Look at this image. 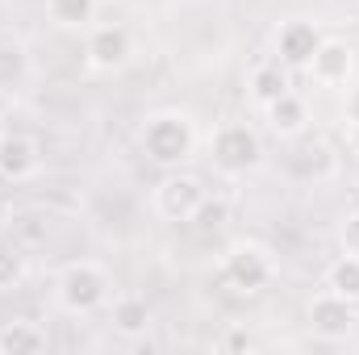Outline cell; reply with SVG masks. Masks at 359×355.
I'll use <instances>...</instances> for the list:
<instances>
[{
  "label": "cell",
  "instance_id": "obj_1",
  "mask_svg": "<svg viewBox=\"0 0 359 355\" xmlns=\"http://www.w3.org/2000/svg\"><path fill=\"white\" fill-rule=\"evenodd\" d=\"M142 151L159 168H180L184 159H192V151H196V126H192V117L180 113V109L151 113L147 126H142Z\"/></svg>",
  "mask_w": 359,
  "mask_h": 355
},
{
  "label": "cell",
  "instance_id": "obj_20",
  "mask_svg": "<svg viewBox=\"0 0 359 355\" xmlns=\"http://www.w3.org/2000/svg\"><path fill=\"white\" fill-rule=\"evenodd\" d=\"M347 147L359 155V121H351V126H347Z\"/></svg>",
  "mask_w": 359,
  "mask_h": 355
},
{
  "label": "cell",
  "instance_id": "obj_2",
  "mask_svg": "<svg viewBox=\"0 0 359 355\" xmlns=\"http://www.w3.org/2000/svg\"><path fill=\"white\" fill-rule=\"evenodd\" d=\"M209 159H213V168H217L222 176H247V172L259 168L264 142H259V134H255L251 126L226 121V126H217L213 138H209Z\"/></svg>",
  "mask_w": 359,
  "mask_h": 355
},
{
  "label": "cell",
  "instance_id": "obj_19",
  "mask_svg": "<svg viewBox=\"0 0 359 355\" xmlns=\"http://www.w3.org/2000/svg\"><path fill=\"white\" fill-rule=\"evenodd\" d=\"M339 243L347 255H359V209H351L343 222H339Z\"/></svg>",
  "mask_w": 359,
  "mask_h": 355
},
{
  "label": "cell",
  "instance_id": "obj_11",
  "mask_svg": "<svg viewBox=\"0 0 359 355\" xmlns=\"http://www.w3.org/2000/svg\"><path fill=\"white\" fill-rule=\"evenodd\" d=\"M309 126V105L297 96V92H284L280 100L268 105V130L280 138H297L301 130Z\"/></svg>",
  "mask_w": 359,
  "mask_h": 355
},
{
  "label": "cell",
  "instance_id": "obj_15",
  "mask_svg": "<svg viewBox=\"0 0 359 355\" xmlns=\"http://www.w3.org/2000/svg\"><path fill=\"white\" fill-rule=\"evenodd\" d=\"M326 288L359 305V255H347V251H343V255L330 264V272H326Z\"/></svg>",
  "mask_w": 359,
  "mask_h": 355
},
{
  "label": "cell",
  "instance_id": "obj_3",
  "mask_svg": "<svg viewBox=\"0 0 359 355\" xmlns=\"http://www.w3.org/2000/svg\"><path fill=\"white\" fill-rule=\"evenodd\" d=\"M55 297H59V305L67 314H92V309H100L109 301V276H104V267L88 264V260L67 264L59 272Z\"/></svg>",
  "mask_w": 359,
  "mask_h": 355
},
{
  "label": "cell",
  "instance_id": "obj_16",
  "mask_svg": "<svg viewBox=\"0 0 359 355\" xmlns=\"http://www.w3.org/2000/svg\"><path fill=\"white\" fill-rule=\"evenodd\" d=\"M96 17V0H50V21L63 29H80Z\"/></svg>",
  "mask_w": 359,
  "mask_h": 355
},
{
  "label": "cell",
  "instance_id": "obj_8",
  "mask_svg": "<svg viewBox=\"0 0 359 355\" xmlns=\"http://www.w3.org/2000/svg\"><path fill=\"white\" fill-rule=\"evenodd\" d=\"M305 72H309L322 88H339V84H347L351 72H355V51H351L343 38H322V46L313 51V59H309Z\"/></svg>",
  "mask_w": 359,
  "mask_h": 355
},
{
  "label": "cell",
  "instance_id": "obj_14",
  "mask_svg": "<svg viewBox=\"0 0 359 355\" xmlns=\"http://www.w3.org/2000/svg\"><path fill=\"white\" fill-rule=\"evenodd\" d=\"M46 351V335L34 322H4L0 326V355H38Z\"/></svg>",
  "mask_w": 359,
  "mask_h": 355
},
{
  "label": "cell",
  "instance_id": "obj_9",
  "mask_svg": "<svg viewBox=\"0 0 359 355\" xmlns=\"http://www.w3.org/2000/svg\"><path fill=\"white\" fill-rule=\"evenodd\" d=\"M134 55V42L121 25H96L88 38V63L96 72H121Z\"/></svg>",
  "mask_w": 359,
  "mask_h": 355
},
{
  "label": "cell",
  "instance_id": "obj_7",
  "mask_svg": "<svg viewBox=\"0 0 359 355\" xmlns=\"http://www.w3.org/2000/svg\"><path fill=\"white\" fill-rule=\"evenodd\" d=\"M322 38H326V34H322L313 21L292 17V21H284L280 34H276V55H280L284 67H309V59H313V51L322 46Z\"/></svg>",
  "mask_w": 359,
  "mask_h": 355
},
{
  "label": "cell",
  "instance_id": "obj_6",
  "mask_svg": "<svg viewBox=\"0 0 359 355\" xmlns=\"http://www.w3.org/2000/svg\"><path fill=\"white\" fill-rule=\"evenodd\" d=\"M355 301H347V297H339V293H318L313 301H309V330L318 335V339H326V343H343V339H351V330H355Z\"/></svg>",
  "mask_w": 359,
  "mask_h": 355
},
{
  "label": "cell",
  "instance_id": "obj_10",
  "mask_svg": "<svg viewBox=\"0 0 359 355\" xmlns=\"http://www.w3.org/2000/svg\"><path fill=\"white\" fill-rule=\"evenodd\" d=\"M42 155L29 134H0V176L4 180H29L38 172Z\"/></svg>",
  "mask_w": 359,
  "mask_h": 355
},
{
  "label": "cell",
  "instance_id": "obj_4",
  "mask_svg": "<svg viewBox=\"0 0 359 355\" xmlns=\"http://www.w3.org/2000/svg\"><path fill=\"white\" fill-rule=\"evenodd\" d=\"M222 276H226V284L238 288V293H259V288L271 284L276 264H271V255L259 243H234V247L226 251V260H222Z\"/></svg>",
  "mask_w": 359,
  "mask_h": 355
},
{
  "label": "cell",
  "instance_id": "obj_18",
  "mask_svg": "<svg viewBox=\"0 0 359 355\" xmlns=\"http://www.w3.org/2000/svg\"><path fill=\"white\" fill-rule=\"evenodd\" d=\"M21 276H25V260L17 251H4L0 247V288H17Z\"/></svg>",
  "mask_w": 359,
  "mask_h": 355
},
{
  "label": "cell",
  "instance_id": "obj_22",
  "mask_svg": "<svg viewBox=\"0 0 359 355\" xmlns=\"http://www.w3.org/2000/svg\"><path fill=\"white\" fill-rule=\"evenodd\" d=\"M226 343H230V347H251V339H247V335H238V330H234V335H230Z\"/></svg>",
  "mask_w": 359,
  "mask_h": 355
},
{
  "label": "cell",
  "instance_id": "obj_21",
  "mask_svg": "<svg viewBox=\"0 0 359 355\" xmlns=\"http://www.w3.org/2000/svg\"><path fill=\"white\" fill-rule=\"evenodd\" d=\"M347 117H351V121H359V88L351 92V100H347Z\"/></svg>",
  "mask_w": 359,
  "mask_h": 355
},
{
  "label": "cell",
  "instance_id": "obj_5",
  "mask_svg": "<svg viewBox=\"0 0 359 355\" xmlns=\"http://www.w3.org/2000/svg\"><path fill=\"white\" fill-rule=\"evenodd\" d=\"M205 196H209L205 184L176 168V172H168V176L159 180V188H155V213L168 217V222H192V213L201 209Z\"/></svg>",
  "mask_w": 359,
  "mask_h": 355
},
{
  "label": "cell",
  "instance_id": "obj_13",
  "mask_svg": "<svg viewBox=\"0 0 359 355\" xmlns=\"http://www.w3.org/2000/svg\"><path fill=\"white\" fill-rule=\"evenodd\" d=\"M247 88H251V96L268 109L271 100H280L284 92H292V84H288V67H284L280 59H276V63H259V67L251 72V84H247Z\"/></svg>",
  "mask_w": 359,
  "mask_h": 355
},
{
  "label": "cell",
  "instance_id": "obj_23",
  "mask_svg": "<svg viewBox=\"0 0 359 355\" xmlns=\"http://www.w3.org/2000/svg\"><path fill=\"white\" fill-rule=\"evenodd\" d=\"M4 222H8V209H4V201H0V230H4Z\"/></svg>",
  "mask_w": 359,
  "mask_h": 355
},
{
  "label": "cell",
  "instance_id": "obj_17",
  "mask_svg": "<svg viewBox=\"0 0 359 355\" xmlns=\"http://www.w3.org/2000/svg\"><path fill=\"white\" fill-rule=\"evenodd\" d=\"M230 222V209H226V201H201V209L192 213V226L201 230V234H213V230H222Z\"/></svg>",
  "mask_w": 359,
  "mask_h": 355
},
{
  "label": "cell",
  "instance_id": "obj_12",
  "mask_svg": "<svg viewBox=\"0 0 359 355\" xmlns=\"http://www.w3.org/2000/svg\"><path fill=\"white\" fill-rule=\"evenodd\" d=\"M113 330L126 339H138L151 330V305L142 297H117L113 301Z\"/></svg>",
  "mask_w": 359,
  "mask_h": 355
}]
</instances>
